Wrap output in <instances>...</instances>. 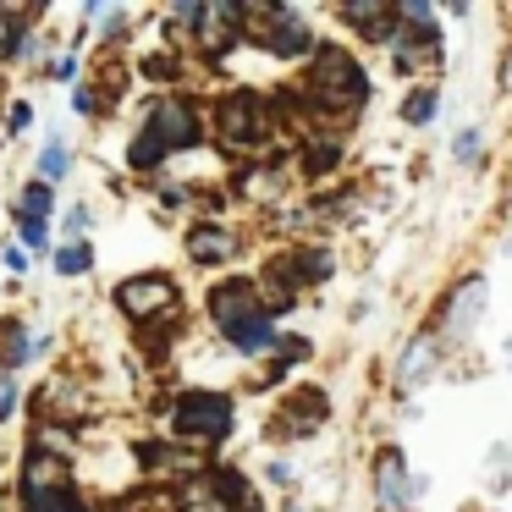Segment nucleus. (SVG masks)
Segmentation results:
<instances>
[{
  "label": "nucleus",
  "mask_w": 512,
  "mask_h": 512,
  "mask_svg": "<svg viewBox=\"0 0 512 512\" xmlns=\"http://www.w3.org/2000/svg\"><path fill=\"white\" fill-rule=\"evenodd\" d=\"M182 144H199V111H193L188 100H160L155 111H149L144 133L133 138V155L127 160H133V171H149Z\"/></svg>",
  "instance_id": "obj_1"
},
{
  "label": "nucleus",
  "mask_w": 512,
  "mask_h": 512,
  "mask_svg": "<svg viewBox=\"0 0 512 512\" xmlns=\"http://www.w3.org/2000/svg\"><path fill=\"white\" fill-rule=\"evenodd\" d=\"M232 435V397L226 391H188L177 402V441L182 446H221Z\"/></svg>",
  "instance_id": "obj_2"
},
{
  "label": "nucleus",
  "mask_w": 512,
  "mask_h": 512,
  "mask_svg": "<svg viewBox=\"0 0 512 512\" xmlns=\"http://www.w3.org/2000/svg\"><path fill=\"white\" fill-rule=\"evenodd\" d=\"M309 89H314V100H320V105H331V111H347V105H358V100L369 94V83H364V72H358V61L347 56V50L325 45L320 56H314Z\"/></svg>",
  "instance_id": "obj_3"
},
{
  "label": "nucleus",
  "mask_w": 512,
  "mask_h": 512,
  "mask_svg": "<svg viewBox=\"0 0 512 512\" xmlns=\"http://www.w3.org/2000/svg\"><path fill=\"white\" fill-rule=\"evenodd\" d=\"M116 309L127 314V320H166V314H177V287H171L166 276H133L116 287Z\"/></svg>",
  "instance_id": "obj_4"
},
{
  "label": "nucleus",
  "mask_w": 512,
  "mask_h": 512,
  "mask_svg": "<svg viewBox=\"0 0 512 512\" xmlns=\"http://www.w3.org/2000/svg\"><path fill=\"white\" fill-rule=\"evenodd\" d=\"M215 127H221V138L232 149H248V144H259V138L270 133V116H265V105H259L254 94H226L221 111H215Z\"/></svg>",
  "instance_id": "obj_5"
},
{
  "label": "nucleus",
  "mask_w": 512,
  "mask_h": 512,
  "mask_svg": "<svg viewBox=\"0 0 512 512\" xmlns=\"http://www.w3.org/2000/svg\"><path fill=\"white\" fill-rule=\"evenodd\" d=\"M210 314H215V325H221L226 336L232 331H243V325H254L259 314V287L254 281H226V287H215L210 292Z\"/></svg>",
  "instance_id": "obj_6"
},
{
  "label": "nucleus",
  "mask_w": 512,
  "mask_h": 512,
  "mask_svg": "<svg viewBox=\"0 0 512 512\" xmlns=\"http://www.w3.org/2000/svg\"><path fill=\"white\" fill-rule=\"evenodd\" d=\"M61 490H67V457L45 452V446H28V457H23V496L45 501V496H61Z\"/></svg>",
  "instance_id": "obj_7"
},
{
  "label": "nucleus",
  "mask_w": 512,
  "mask_h": 512,
  "mask_svg": "<svg viewBox=\"0 0 512 512\" xmlns=\"http://www.w3.org/2000/svg\"><path fill=\"white\" fill-rule=\"evenodd\" d=\"M144 463H149V479H199L204 474V457L182 441H149Z\"/></svg>",
  "instance_id": "obj_8"
},
{
  "label": "nucleus",
  "mask_w": 512,
  "mask_h": 512,
  "mask_svg": "<svg viewBox=\"0 0 512 512\" xmlns=\"http://www.w3.org/2000/svg\"><path fill=\"white\" fill-rule=\"evenodd\" d=\"M199 45L210 50V56H221L226 45H237V28H243V17H237V6H199Z\"/></svg>",
  "instance_id": "obj_9"
},
{
  "label": "nucleus",
  "mask_w": 512,
  "mask_h": 512,
  "mask_svg": "<svg viewBox=\"0 0 512 512\" xmlns=\"http://www.w3.org/2000/svg\"><path fill=\"white\" fill-rule=\"evenodd\" d=\"M188 254L199 259V265H226V259L237 254V237L221 232V226H193V232H188Z\"/></svg>",
  "instance_id": "obj_10"
},
{
  "label": "nucleus",
  "mask_w": 512,
  "mask_h": 512,
  "mask_svg": "<svg viewBox=\"0 0 512 512\" xmlns=\"http://www.w3.org/2000/svg\"><path fill=\"white\" fill-rule=\"evenodd\" d=\"M375 479H380V507L386 512H402L408 507V474H402V457L397 452H380V463H375Z\"/></svg>",
  "instance_id": "obj_11"
},
{
  "label": "nucleus",
  "mask_w": 512,
  "mask_h": 512,
  "mask_svg": "<svg viewBox=\"0 0 512 512\" xmlns=\"http://www.w3.org/2000/svg\"><path fill=\"white\" fill-rule=\"evenodd\" d=\"M28 358H34V347H28V331L17 320H6L0 325V369L12 375V369H23Z\"/></svg>",
  "instance_id": "obj_12"
},
{
  "label": "nucleus",
  "mask_w": 512,
  "mask_h": 512,
  "mask_svg": "<svg viewBox=\"0 0 512 512\" xmlns=\"http://www.w3.org/2000/svg\"><path fill=\"white\" fill-rule=\"evenodd\" d=\"M45 408L61 413V419H83V413H89V402L78 397V386H72V380H50V386H45Z\"/></svg>",
  "instance_id": "obj_13"
},
{
  "label": "nucleus",
  "mask_w": 512,
  "mask_h": 512,
  "mask_svg": "<svg viewBox=\"0 0 512 512\" xmlns=\"http://www.w3.org/2000/svg\"><path fill=\"white\" fill-rule=\"evenodd\" d=\"M474 309H485V281H468L463 292L452 298V314H446V325H457L463 331L468 320H474Z\"/></svg>",
  "instance_id": "obj_14"
},
{
  "label": "nucleus",
  "mask_w": 512,
  "mask_h": 512,
  "mask_svg": "<svg viewBox=\"0 0 512 512\" xmlns=\"http://www.w3.org/2000/svg\"><path fill=\"white\" fill-rule=\"evenodd\" d=\"M237 188H243L248 199H276V193H281V171L276 166H254V171H243Z\"/></svg>",
  "instance_id": "obj_15"
},
{
  "label": "nucleus",
  "mask_w": 512,
  "mask_h": 512,
  "mask_svg": "<svg viewBox=\"0 0 512 512\" xmlns=\"http://www.w3.org/2000/svg\"><path fill=\"white\" fill-rule=\"evenodd\" d=\"M430 353H435V347H430V336H419V342L408 347V358H402V369H397V380H402V386H419V380H424V369H430Z\"/></svg>",
  "instance_id": "obj_16"
},
{
  "label": "nucleus",
  "mask_w": 512,
  "mask_h": 512,
  "mask_svg": "<svg viewBox=\"0 0 512 512\" xmlns=\"http://www.w3.org/2000/svg\"><path fill=\"white\" fill-rule=\"evenodd\" d=\"M72 171V149L67 144H45V155H39V177L45 182H61Z\"/></svg>",
  "instance_id": "obj_17"
},
{
  "label": "nucleus",
  "mask_w": 512,
  "mask_h": 512,
  "mask_svg": "<svg viewBox=\"0 0 512 512\" xmlns=\"http://www.w3.org/2000/svg\"><path fill=\"white\" fill-rule=\"evenodd\" d=\"M89 265H94L89 243H67V248H56V270H61V276H83Z\"/></svg>",
  "instance_id": "obj_18"
},
{
  "label": "nucleus",
  "mask_w": 512,
  "mask_h": 512,
  "mask_svg": "<svg viewBox=\"0 0 512 512\" xmlns=\"http://www.w3.org/2000/svg\"><path fill=\"white\" fill-rule=\"evenodd\" d=\"M402 116H408V122H430V116H435V89H419V94H408V105H402Z\"/></svg>",
  "instance_id": "obj_19"
},
{
  "label": "nucleus",
  "mask_w": 512,
  "mask_h": 512,
  "mask_svg": "<svg viewBox=\"0 0 512 512\" xmlns=\"http://www.w3.org/2000/svg\"><path fill=\"white\" fill-rule=\"evenodd\" d=\"M28 512H89V507H83L78 496H67V490H61V496H45V501H28Z\"/></svg>",
  "instance_id": "obj_20"
},
{
  "label": "nucleus",
  "mask_w": 512,
  "mask_h": 512,
  "mask_svg": "<svg viewBox=\"0 0 512 512\" xmlns=\"http://www.w3.org/2000/svg\"><path fill=\"white\" fill-rule=\"evenodd\" d=\"M50 210V188L45 182H28L23 188V215H45Z\"/></svg>",
  "instance_id": "obj_21"
},
{
  "label": "nucleus",
  "mask_w": 512,
  "mask_h": 512,
  "mask_svg": "<svg viewBox=\"0 0 512 512\" xmlns=\"http://www.w3.org/2000/svg\"><path fill=\"white\" fill-rule=\"evenodd\" d=\"M270 353L287 358V364H298V358H309V342H303V336H281V342L270 347Z\"/></svg>",
  "instance_id": "obj_22"
},
{
  "label": "nucleus",
  "mask_w": 512,
  "mask_h": 512,
  "mask_svg": "<svg viewBox=\"0 0 512 512\" xmlns=\"http://www.w3.org/2000/svg\"><path fill=\"white\" fill-rule=\"evenodd\" d=\"M12 408H17V375L0 369V419H12Z\"/></svg>",
  "instance_id": "obj_23"
},
{
  "label": "nucleus",
  "mask_w": 512,
  "mask_h": 512,
  "mask_svg": "<svg viewBox=\"0 0 512 512\" xmlns=\"http://www.w3.org/2000/svg\"><path fill=\"white\" fill-rule=\"evenodd\" d=\"M457 160H463V166H474V160H479V127L457 133Z\"/></svg>",
  "instance_id": "obj_24"
},
{
  "label": "nucleus",
  "mask_w": 512,
  "mask_h": 512,
  "mask_svg": "<svg viewBox=\"0 0 512 512\" xmlns=\"http://www.w3.org/2000/svg\"><path fill=\"white\" fill-rule=\"evenodd\" d=\"M45 243V215H23V248Z\"/></svg>",
  "instance_id": "obj_25"
},
{
  "label": "nucleus",
  "mask_w": 512,
  "mask_h": 512,
  "mask_svg": "<svg viewBox=\"0 0 512 512\" xmlns=\"http://www.w3.org/2000/svg\"><path fill=\"white\" fill-rule=\"evenodd\" d=\"M0 259H6V270H12V276H23V270H28V248L23 243H6V254H0Z\"/></svg>",
  "instance_id": "obj_26"
},
{
  "label": "nucleus",
  "mask_w": 512,
  "mask_h": 512,
  "mask_svg": "<svg viewBox=\"0 0 512 512\" xmlns=\"http://www.w3.org/2000/svg\"><path fill=\"white\" fill-rule=\"evenodd\" d=\"M28 122H34L28 105H12V111H6V133H28Z\"/></svg>",
  "instance_id": "obj_27"
},
{
  "label": "nucleus",
  "mask_w": 512,
  "mask_h": 512,
  "mask_svg": "<svg viewBox=\"0 0 512 512\" xmlns=\"http://www.w3.org/2000/svg\"><path fill=\"white\" fill-rule=\"evenodd\" d=\"M89 221H94V215H89V204H78V210H67V232H72V237H83V232H89Z\"/></svg>",
  "instance_id": "obj_28"
},
{
  "label": "nucleus",
  "mask_w": 512,
  "mask_h": 512,
  "mask_svg": "<svg viewBox=\"0 0 512 512\" xmlns=\"http://www.w3.org/2000/svg\"><path fill=\"white\" fill-rule=\"evenodd\" d=\"M287 512H298V507H287Z\"/></svg>",
  "instance_id": "obj_29"
},
{
  "label": "nucleus",
  "mask_w": 512,
  "mask_h": 512,
  "mask_svg": "<svg viewBox=\"0 0 512 512\" xmlns=\"http://www.w3.org/2000/svg\"><path fill=\"white\" fill-rule=\"evenodd\" d=\"M507 347H512V342H507Z\"/></svg>",
  "instance_id": "obj_30"
}]
</instances>
